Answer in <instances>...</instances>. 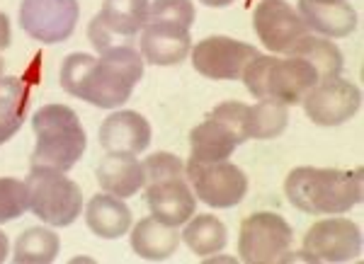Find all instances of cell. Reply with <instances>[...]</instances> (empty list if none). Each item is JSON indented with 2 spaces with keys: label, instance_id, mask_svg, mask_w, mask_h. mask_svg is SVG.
Instances as JSON below:
<instances>
[{
  "label": "cell",
  "instance_id": "31",
  "mask_svg": "<svg viewBox=\"0 0 364 264\" xmlns=\"http://www.w3.org/2000/svg\"><path fill=\"white\" fill-rule=\"evenodd\" d=\"M199 3H204L207 8H228V5H233L236 0H199Z\"/></svg>",
  "mask_w": 364,
  "mask_h": 264
},
{
  "label": "cell",
  "instance_id": "16",
  "mask_svg": "<svg viewBox=\"0 0 364 264\" xmlns=\"http://www.w3.org/2000/svg\"><path fill=\"white\" fill-rule=\"evenodd\" d=\"M151 143V124L139 111H114L100 126V145L107 153L139 155Z\"/></svg>",
  "mask_w": 364,
  "mask_h": 264
},
{
  "label": "cell",
  "instance_id": "12",
  "mask_svg": "<svg viewBox=\"0 0 364 264\" xmlns=\"http://www.w3.org/2000/svg\"><path fill=\"white\" fill-rule=\"evenodd\" d=\"M362 252L360 226L350 219H326L309 228L304 236L306 262H350Z\"/></svg>",
  "mask_w": 364,
  "mask_h": 264
},
{
  "label": "cell",
  "instance_id": "25",
  "mask_svg": "<svg viewBox=\"0 0 364 264\" xmlns=\"http://www.w3.org/2000/svg\"><path fill=\"white\" fill-rule=\"evenodd\" d=\"M61 240L49 228H27L15 243V264H49L56 260Z\"/></svg>",
  "mask_w": 364,
  "mask_h": 264
},
{
  "label": "cell",
  "instance_id": "10",
  "mask_svg": "<svg viewBox=\"0 0 364 264\" xmlns=\"http://www.w3.org/2000/svg\"><path fill=\"white\" fill-rule=\"evenodd\" d=\"M187 180L195 187L199 202L214 209H231L248 194V177L238 165L228 160L219 163H187Z\"/></svg>",
  "mask_w": 364,
  "mask_h": 264
},
{
  "label": "cell",
  "instance_id": "4",
  "mask_svg": "<svg viewBox=\"0 0 364 264\" xmlns=\"http://www.w3.org/2000/svg\"><path fill=\"white\" fill-rule=\"evenodd\" d=\"M192 0H154L141 37V54L154 66H178L192 51Z\"/></svg>",
  "mask_w": 364,
  "mask_h": 264
},
{
  "label": "cell",
  "instance_id": "18",
  "mask_svg": "<svg viewBox=\"0 0 364 264\" xmlns=\"http://www.w3.org/2000/svg\"><path fill=\"white\" fill-rule=\"evenodd\" d=\"M190 145V163H219L233 155V150L238 148V141L224 121L207 116V121L192 128Z\"/></svg>",
  "mask_w": 364,
  "mask_h": 264
},
{
  "label": "cell",
  "instance_id": "6",
  "mask_svg": "<svg viewBox=\"0 0 364 264\" xmlns=\"http://www.w3.org/2000/svg\"><path fill=\"white\" fill-rule=\"evenodd\" d=\"M240 80L255 99H274L282 104H299L304 95L318 83V73L306 58H274L257 54L245 66Z\"/></svg>",
  "mask_w": 364,
  "mask_h": 264
},
{
  "label": "cell",
  "instance_id": "17",
  "mask_svg": "<svg viewBox=\"0 0 364 264\" xmlns=\"http://www.w3.org/2000/svg\"><path fill=\"white\" fill-rule=\"evenodd\" d=\"M299 15L304 25L323 37L343 39L350 37L357 27V13L350 3H314V0H299Z\"/></svg>",
  "mask_w": 364,
  "mask_h": 264
},
{
  "label": "cell",
  "instance_id": "21",
  "mask_svg": "<svg viewBox=\"0 0 364 264\" xmlns=\"http://www.w3.org/2000/svg\"><path fill=\"white\" fill-rule=\"evenodd\" d=\"M178 245H180V233L175 231V226L158 221L156 216L139 221L132 233V250L149 262L168 260L170 255H175Z\"/></svg>",
  "mask_w": 364,
  "mask_h": 264
},
{
  "label": "cell",
  "instance_id": "28",
  "mask_svg": "<svg viewBox=\"0 0 364 264\" xmlns=\"http://www.w3.org/2000/svg\"><path fill=\"white\" fill-rule=\"evenodd\" d=\"M248 104L243 102H224L219 104V107H214L209 116H214V119L224 121V124L231 128L233 136H236L238 145L245 143L250 136H248Z\"/></svg>",
  "mask_w": 364,
  "mask_h": 264
},
{
  "label": "cell",
  "instance_id": "29",
  "mask_svg": "<svg viewBox=\"0 0 364 264\" xmlns=\"http://www.w3.org/2000/svg\"><path fill=\"white\" fill-rule=\"evenodd\" d=\"M10 46V22H8V15L0 13V51L8 49Z\"/></svg>",
  "mask_w": 364,
  "mask_h": 264
},
{
  "label": "cell",
  "instance_id": "7",
  "mask_svg": "<svg viewBox=\"0 0 364 264\" xmlns=\"http://www.w3.org/2000/svg\"><path fill=\"white\" fill-rule=\"evenodd\" d=\"M29 209L44 223L56 228L70 226L83 211V192L73 180L51 167H32L25 180Z\"/></svg>",
  "mask_w": 364,
  "mask_h": 264
},
{
  "label": "cell",
  "instance_id": "30",
  "mask_svg": "<svg viewBox=\"0 0 364 264\" xmlns=\"http://www.w3.org/2000/svg\"><path fill=\"white\" fill-rule=\"evenodd\" d=\"M8 252H10V243H8V236L0 231V264L8 260Z\"/></svg>",
  "mask_w": 364,
  "mask_h": 264
},
{
  "label": "cell",
  "instance_id": "2",
  "mask_svg": "<svg viewBox=\"0 0 364 264\" xmlns=\"http://www.w3.org/2000/svg\"><path fill=\"white\" fill-rule=\"evenodd\" d=\"M284 194L291 207H296L304 214H348L362 202V170L296 167L287 175Z\"/></svg>",
  "mask_w": 364,
  "mask_h": 264
},
{
  "label": "cell",
  "instance_id": "11",
  "mask_svg": "<svg viewBox=\"0 0 364 264\" xmlns=\"http://www.w3.org/2000/svg\"><path fill=\"white\" fill-rule=\"evenodd\" d=\"M78 17V0H22L20 5V27L44 44L68 42Z\"/></svg>",
  "mask_w": 364,
  "mask_h": 264
},
{
  "label": "cell",
  "instance_id": "5",
  "mask_svg": "<svg viewBox=\"0 0 364 264\" xmlns=\"http://www.w3.org/2000/svg\"><path fill=\"white\" fill-rule=\"evenodd\" d=\"M141 165H144L146 204L151 214L175 228L190 221L195 216L197 199L187 185V172L180 158L173 153H154Z\"/></svg>",
  "mask_w": 364,
  "mask_h": 264
},
{
  "label": "cell",
  "instance_id": "24",
  "mask_svg": "<svg viewBox=\"0 0 364 264\" xmlns=\"http://www.w3.org/2000/svg\"><path fill=\"white\" fill-rule=\"evenodd\" d=\"M226 226L221 223L216 216H195L190 223L185 226V233H182V240L187 243L195 255H202V257H209V255H216L226 248Z\"/></svg>",
  "mask_w": 364,
  "mask_h": 264
},
{
  "label": "cell",
  "instance_id": "33",
  "mask_svg": "<svg viewBox=\"0 0 364 264\" xmlns=\"http://www.w3.org/2000/svg\"><path fill=\"white\" fill-rule=\"evenodd\" d=\"M0 73H3V58H0Z\"/></svg>",
  "mask_w": 364,
  "mask_h": 264
},
{
  "label": "cell",
  "instance_id": "22",
  "mask_svg": "<svg viewBox=\"0 0 364 264\" xmlns=\"http://www.w3.org/2000/svg\"><path fill=\"white\" fill-rule=\"evenodd\" d=\"M29 104V85L22 78H0V143L20 131Z\"/></svg>",
  "mask_w": 364,
  "mask_h": 264
},
{
  "label": "cell",
  "instance_id": "1",
  "mask_svg": "<svg viewBox=\"0 0 364 264\" xmlns=\"http://www.w3.org/2000/svg\"><path fill=\"white\" fill-rule=\"evenodd\" d=\"M144 78V58L134 46H117L95 58L70 54L61 66V87L100 109H117L132 97Z\"/></svg>",
  "mask_w": 364,
  "mask_h": 264
},
{
  "label": "cell",
  "instance_id": "20",
  "mask_svg": "<svg viewBox=\"0 0 364 264\" xmlns=\"http://www.w3.org/2000/svg\"><path fill=\"white\" fill-rule=\"evenodd\" d=\"M97 182L112 197H134L144 187V165L134 155L107 153L97 165Z\"/></svg>",
  "mask_w": 364,
  "mask_h": 264
},
{
  "label": "cell",
  "instance_id": "3",
  "mask_svg": "<svg viewBox=\"0 0 364 264\" xmlns=\"http://www.w3.org/2000/svg\"><path fill=\"white\" fill-rule=\"evenodd\" d=\"M32 128L37 145L32 150V167H51L68 172L83 158L87 136L78 114L66 104H44L34 111Z\"/></svg>",
  "mask_w": 364,
  "mask_h": 264
},
{
  "label": "cell",
  "instance_id": "23",
  "mask_svg": "<svg viewBox=\"0 0 364 264\" xmlns=\"http://www.w3.org/2000/svg\"><path fill=\"white\" fill-rule=\"evenodd\" d=\"M289 56L306 58L311 66L316 68V73H318V83L321 80L338 78L345 66L338 46L323 37H314V34H306L304 39H299L294 49L289 51Z\"/></svg>",
  "mask_w": 364,
  "mask_h": 264
},
{
  "label": "cell",
  "instance_id": "32",
  "mask_svg": "<svg viewBox=\"0 0 364 264\" xmlns=\"http://www.w3.org/2000/svg\"><path fill=\"white\" fill-rule=\"evenodd\" d=\"M314 3H340V0H314Z\"/></svg>",
  "mask_w": 364,
  "mask_h": 264
},
{
  "label": "cell",
  "instance_id": "14",
  "mask_svg": "<svg viewBox=\"0 0 364 264\" xmlns=\"http://www.w3.org/2000/svg\"><path fill=\"white\" fill-rule=\"evenodd\" d=\"M192 66L211 80H240L245 66L257 56V49L231 37H207L195 44Z\"/></svg>",
  "mask_w": 364,
  "mask_h": 264
},
{
  "label": "cell",
  "instance_id": "19",
  "mask_svg": "<svg viewBox=\"0 0 364 264\" xmlns=\"http://www.w3.org/2000/svg\"><path fill=\"white\" fill-rule=\"evenodd\" d=\"M85 221L95 236L105 240H117L127 236L132 228V211L119 197L95 194L85 209Z\"/></svg>",
  "mask_w": 364,
  "mask_h": 264
},
{
  "label": "cell",
  "instance_id": "15",
  "mask_svg": "<svg viewBox=\"0 0 364 264\" xmlns=\"http://www.w3.org/2000/svg\"><path fill=\"white\" fill-rule=\"evenodd\" d=\"M252 25L260 42L274 54H289L299 39L309 34L301 15L282 0H262L252 13Z\"/></svg>",
  "mask_w": 364,
  "mask_h": 264
},
{
  "label": "cell",
  "instance_id": "26",
  "mask_svg": "<svg viewBox=\"0 0 364 264\" xmlns=\"http://www.w3.org/2000/svg\"><path fill=\"white\" fill-rule=\"evenodd\" d=\"M289 124L287 104L274 99H260L255 107L248 109V136L257 141H269L284 133Z\"/></svg>",
  "mask_w": 364,
  "mask_h": 264
},
{
  "label": "cell",
  "instance_id": "34",
  "mask_svg": "<svg viewBox=\"0 0 364 264\" xmlns=\"http://www.w3.org/2000/svg\"><path fill=\"white\" fill-rule=\"evenodd\" d=\"M0 145H3V143H0Z\"/></svg>",
  "mask_w": 364,
  "mask_h": 264
},
{
  "label": "cell",
  "instance_id": "13",
  "mask_svg": "<svg viewBox=\"0 0 364 264\" xmlns=\"http://www.w3.org/2000/svg\"><path fill=\"white\" fill-rule=\"evenodd\" d=\"M304 111L318 126H340L357 114L362 104V90L350 80L331 78L316 83L301 99Z\"/></svg>",
  "mask_w": 364,
  "mask_h": 264
},
{
  "label": "cell",
  "instance_id": "27",
  "mask_svg": "<svg viewBox=\"0 0 364 264\" xmlns=\"http://www.w3.org/2000/svg\"><path fill=\"white\" fill-rule=\"evenodd\" d=\"M29 209L27 185L15 177H0V226L20 219Z\"/></svg>",
  "mask_w": 364,
  "mask_h": 264
},
{
  "label": "cell",
  "instance_id": "9",
  "mask_svg": "<svg viewBox=\"0 0 364 264\" xmlns=\"http://www.w3.org/2000/svg\"><path fill=\"white\" fill-rule=\"evenodd\" d=\"M294 231L279 214L260 211L252 214L240 226L238 255L245 264H274L284 262L291 248Z\"/></svg>",
  "mask_w": 364,
  "mask_h": 264
},
{
  "label": "cell",
  "instance_id": "8",
  "mask_svg": "<svg viewBox=\"0 0 364 264\" xmlns=\"http://www.w3.org/2000/svg\"><path fill=\"white\" fill-rule=\"evenodd\" d=\"M151 0H105L102 10L87 25V37L100 54L117 46H134L144 29Z\"/></svg>",
  "mask_w": 364,
  "mask_h": 264
}]
</instances>
